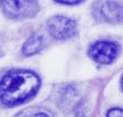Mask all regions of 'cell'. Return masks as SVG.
<instances>
[{
    "instance_id": "obj_1",
    "label": "cell",
    "mask_w": 123,
    "mask_h": 117,
    "mask_svg": "<svg viewBox=\"0 0 123 117\" xmlns=\"http://www.w3.org/2000/svg\"><path fill=\"white\" fill-rule=\"evenodd\" d=\"M40 87V79L28 70H13L0 81V99L5 105L13 106L33 97Z\"/></svg>"
},
{
    "instance_id": "obj_2",
    "label": "cell",
    "mask_w": 123,
    "mask_h": 117,
    "mask_svg": "<svg viewBox=\"0 0 123 117\" xmlns=\"http://www.w3.org/2000/svg\"><path fill=\"white\" fill-rule=\"evenodd\" d=\"M3 11L11 18L33 17L37 10V0H0Z\"/></svg>"
},
{
    "instance_id": "obj_3",
    "label": "cell",
    "mask_w": 123,
    "mask_h": 117,
    "mask_svg": "<svg viewBox=\"0 0 123 117\" xmlns=\"http://www.w3.org/2000/svg\"><path fill=\"white\" fill-rule=\"evenodd\" d=\"M48 31L52 37L58 40H65L73 37L76 34V23L75 21L63 17V16H54L52 17L48 23Z\"/></svg>"
},
{
    "instance_id": "obj_4",
    "label": "cell",
    "mask_w": 123,
    "mask_h": 117,
    "mask_svg": "<svg viewBox=\"0 0 123 117\" xmlns=\"http://www.w3.org/2000/svg\"><path fill=\"white\" fill-rule=\"evenodd\" d=\"M118 46L111 41H98L89 48V55L100 64H109L115 61Z\"/></svg>"
},
{
    "instance_id": "obj_5",
    "label": "cell",
    "mask_w": 123,
    "mask_h": 117,
    "mask_svg": "<svg viewBox=\"0 0 123 117\" xmlns=\"http://www.w3.org/2000/svg\"><path fill=\"white\" fill-rule=\"evenodd\" d=\"M97 16L109 23H123V6L112 0H104L97 7Z\"/></svg>"
},
{
    "instance_id": "obj_6",
    "label": "cell",
    "mask_w": 123,
    "mask_h": 117,
    "mask_svg": "<svg viewBox=\"0 0 123 117\" xmlns=\"http://www.w3.org/2000/svg\"><path fill=\"white\" fill-rule=\"evenodd\" d=\"M42 47V36L41 35H33L31 37H29L27 40V42L23 46V53L27 55L30 54H35L36 52H39Z\"/></svg>"
},
{
    "instance_id": "obj_7",
    "label": "cell",
    "mask_w": 123,
    "mask_h": 117,
    "mask_svg": "<svg viewBox=\"0 0 123 117\" xmlns=\"http://www.w3.org/2000/svg\"><path fill=\"white\" fill-rule=\"evenodd\" d=\"M106 117H123V110L122 109H117V107L111 109V110H109Z\"/></svg>"
},
{
    "instance_id": "obj_8",
    "label": "cell",
    "mask_w": 123,
    "mask_h": 117,
    "mask_svg": "<svg viewBox=\"0 0 123 117\" xmlns=\"http://www.w3.org/2000/svg\"><path fill=\"white\" fill-rule=\"evenodd\" d=\"M57 1L62 3V4H69V5H73V4H77L80 3L81 0H57Z\"/></svg>"
},
{
    "instance_id": "obj_9",
    "label": "cell",
    "mask_w": 123,
    "mask_h": 117,
    "mask_svg": "<svg viewBox=\"0 0 123 117\" xmlns=\"http://www.w3.org/2000/svg\"><path fill=\"white\" fill-rule=\"evenodd\" d=\"M31 117H49L47 113H43V112H41V113H35L34 116H31Z\"/></svg>"
},
{
    "instance_id": "obj_10",
    "label": "cell",
    "mask_w": 123,
    "mask_h": 117,
    "mask_svg": "<svg viewBox=\"0 0 123 117\" xmlns=\"http://www.w3.org/2000/svg\"><path fill=\"white\" fill-rule=\"evenodd\" d=\"M121 86H122V89H123V76H122V80H121Z\"/></svg>"
}]
</instances>
